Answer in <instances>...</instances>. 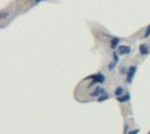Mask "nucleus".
<instances>
[{
	"mask_svg": "<svg viewBox=\"0 0 150 134\" xmlns=\"http://www.w3.org/2000/svg\"><path fill=\"white\" fill-rule=\"evenodd\" d=\"M135 71H136V68L135 67H130L128 70V77H127V80H128V82H131L132 78H133V75H134Z\"/></svg>",
	"mask_w": 150,
	"mask_h": 134,
	"instance_id": "1",
	"label": "nucleus"
},
{
	"mask_svg": "<svg viewBox=\"0 0 150 134\" xmlns=\"http://www.w3.org/2000/svg\"><path fill=\"white\" fill-rule=\"evenodd\" d=\"M118 51H120V54H128L130 52V48L127 46H121L118 48Z\"/></svg>",
	"mask_w": 150,
	"mask_h": 134,
	"instance_id": "2",
	"label": "nucleus"
},
{
	"mask_svg": "<svg viewBox=\"0 0 150 134\" xmlns=\"http://www.w3.org/2000/svg\"><path fill=\"white\" fill-rule=\"evenodd\" d=\"M104 80H105V77H104V75H101V74H97V75H95L94 76V81L104 82Z\"/></svg>",
	"mask_w": 150,
	"mask_h": 134,
	"instance_id": "3",
	"label": "nucleus"
},
{
	"mask_svg": "<svg viewBox=\"0 0 150 134\" xmlns=\"http://www.w3.org/2000/svg\"><path fill=\"white\" fill-rule=\"evenodd\" d=\"M140 52H141V54L145 55L148 53V48L147 46H145V44H141L140 46Z\"/></svg>",
	"mask_w": 150,
	"mask_h": 134,
	"instance_id": "4",
	"label": "nucleus"
},
{
	"mask_svg": "<svg viewBox=\"0 0 150 134\" xmlns=\"http://www.w3.org/2000/svg\"><path fill=\"white\" fill-rule=\"evenodd\" d=\"M129 98H130L129 94H126V95H124V96H120V97L117 98V100L120 101V103H125V101L129 100Z\"/></svg>",
	"mask_w": 150,
	"mask_h": 134,
	"instance_id": "5",
	"label": "nucleus"
},
{
	"mask_svg": "<svg viewBox=\"0 0 150 134\" xmlns=\"http://www.w3.org/2000/svg\"><path fill=\"white\" fill-rule=\"evenodd\" d=\"M101 93H104V90L103 89H101V88H97L96 90H95V92L93 93V96H97V95H99V94H101Z\"/></svg>",
	"mask_w": 150,
	"mask_h": 134,
	"instance_id": "6",
	"label": "nucleus"
},
{
	"mask_svg": "<svg viewBox=\"0 0 150 134\" xmlns=\"http://www.w3.org/2000/svg\"><path fill=\"white\" fill-rule=\"evenodd\" d=\"M118 42H120V39H118V38H114V39L112 40V42H111V46H112V48H115Z\"/></svg>",
	"mask_w": 150,
	"mask_h": 134,
	"instance_id": "7",
	"label": "nucleus"
},
{
	"mask_svg": "<svg viewBox=\"0 0 150 134\" xmlns=\"http://www.w3.org/2000/svg\"><path fill=\"white\" fill-rule=\"evenodd\" d=\"M123 94V88H121V87H118V88L115 90V95L116 96H120V95Z\"/></svg>",
	"mask_w": 150,
	"mask_h": 134,
	"instance_id": "8",
	"label": "nucleus"
},
{
	"mask_svg": "<svg viewBox=\"0 0 150 134\" xmlns=\"http://www.w3.org/2000/svg\"><path fill=\"white\" fill-rule=\"evenodd\" d=\"M150 35V25L147 27V31H146V34H145V37H148Z\"/></svg>",
	"mask_w": 150,
	"mask_h": 134,
	"instance_id": "9",
	"label": "nucleus"
},
{
	"mask_svg": "<svg viewBox=\"0 0 150 134\" xmlns=\"http://www.w3.org/2000/svg\"><path fill=\"white\" fill-rule=\"evenodd\" d=\"M107 98H108L107 95H105V96H101V97L98 99V101H103V100H105V99H107Z\"/></svg>",
	"mask_w": 150,
	"mask_h": 134,
	"instance_id": "10",
	"label": "nucleus"
},
{
	"mask_svg": "<svg viewBox=\"0 0 150 134\" xmlns=\"http://www.w3.org/2000/svg\"><path fill=\"white\" fill-rule=\"evenodd\" d=\"M138 130H134V131H132L130 134H138Z\"/></svg>",
	"mask_w": 150,
	"mask_h": 134,
	"instance_id": "11",
	"label": "nucleus"
},
{
	"mask_svg": "<svg viewBox=\"0 0 150 134\" xmlns=\"http://www.w3.org/2000/svg\"><path fill=\"white\" fill-rule=\"evenodd\" d=\"M148 134H150V132H149V133H148Z\"/></svg>",
	"mask_w": 150,
	"mask_h": 134,
	"instance_id": "12",
	"label": "nucleus"
}]
</instances>
